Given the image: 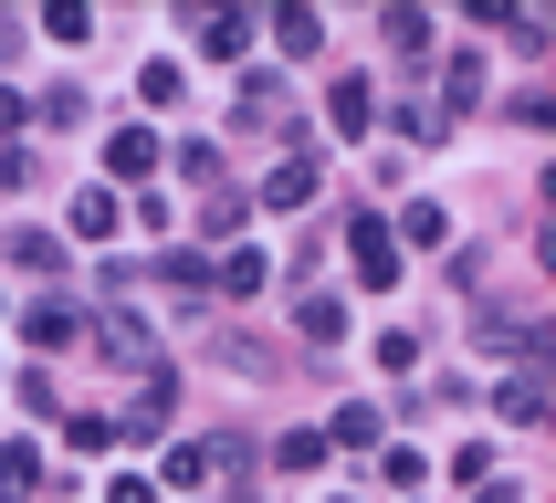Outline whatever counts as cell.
<instances>
[{
  "instance_id": "cell-1",
  "label": "cell",
  "mask_w": 556,
  "mask_h": 503,
  "mask_svg": "<svg viewBox=\"0 0 556 503\" xmlns=\"http://www.w3.org/2000/svg\"><path fill=\"white\" fill-rule=\"evenodd\" d=\"M105 157H116V179H148V168H157V147H148V137H137V126H126V137H116V147H105Z\"/></svg>"
},
{
  "instance_id": "cell-2",
  "label": "cell",
  "mask_w": 556,
  "mask_h": 503,
  "mask_svg": "<svg viewBox=\"0 0 556 503\" xmlns=\"http://www.w3.org/2000/svg\"><path fill=\"white\" fill-rule=\"evenodd\" d=\"M31 346H74V314H63V305H31Z\"/></svg>"
}]
</instances>
